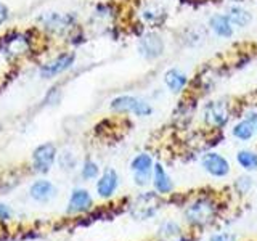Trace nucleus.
<instances>
[{
    "label": "nucleus",
    "mask_w": 257,
    "mask_h": 241,
    "mask_svg": "<svg viewBox=\"0 0 257 241\" xmlns=\"http://www.w3.org/2000/svg\"><path fill=\"white\" fill-rule=\"evenodd\" d=\"M153 187H155V191L161 196L171 195L174 191V182L171 179V175L167 174L166 167L161 163H155V167H153Z\"/></svg>",
    "instance_id": "nucleus-13"
},
{
    "label": "nucleus",
    "mask_w": 257,
    "mask_h": 241,
    "mask_svg": "<svg viewBox=\"0 0 257 241\" xmlns=\"http://www.w3.org/2000/svg\"><path fill=\"white\" fill-rule=\"evenodd\" d=\"M156 191H145L142 195L135 198V201L131 204V214L137 220H148L155 217L159 211L163 201L159 198Z\"/></svg>",
    "instance_id": "nucleus-4"
},
{
    "label": "nucleus",
    "mask_w": 257,
    "mask_h": 241,
    "mask_svg": "<svg viewBox=\"0 0 257 241\" xmlns=\"http://www.w3.org/2000/svg\"><path fill=\"white\" fill-rule=\"evenodd\" d=\"M58 164L63 171H72L77 164V159L74 158V155H72L71 151H63L58 156Z\"/></svg>",
    "instance_id": "nucleus-23"
},
{
    "label": "nucleus",
    "mask_w": 257,
    "mask_h": 241,
    "mask_svg": "<svg viewBox=\"0 0 257 241\" xmlns=\"http://www.w3.org/2000/svg\"><path fill=\"white\" fill-rule=\"evenodd\" d=\"M29 196L37 203H48L56 196V187L50 180H36L29 188Z\"/></svg>",
    "instance_id": "nucleus-15"
},
{
    "label": "nucleus",
    "mask_w": 257,
    "mask_h": 241,
    "mask_svg": "<svg viewBox=\"0 0 257 241\" xmlns=\"http://www.w3.org/2000/svg\"><path fill=\"white\" fill-rule=\"evenodd\" d=\"M255 134H257V124H255Z\"/></svg>",
    "instance_id": "nucleus-28"
},
{
    "label": "nucleus",
    "mask_w": 257,
    "mask_h": 241,
    "mask_svg": "<svg viewBox=\"0 0 257 241\" xmlns=\"http://www.w3.org/2000/svg\"><path fill=\"white\" fill-rule=\"evenodd\" d=\"M236 163L246 172L257 171V153L252 150H239L236 153Z\"/></svg>",
    "instance_id": "nucleus-18"
},
{
    "label": "nucleus",
    "mask_w": 257,
    "mask_h": 241,
    "mask_svg": "<svg viewBox=\"0 0 257 241\" xmlns=\"http://www.w3.org/2000/svg\"><path fill=\"white\" fill-rule=\"evenodd\" d=\"M231 135L239 142H249L255 135V124H252L251 120L243 117L239 123H236L235 126H233Z\"/></svg>",
    "instance_id": "nucleus-17"
},
{
    "label": "nucleus",
    "mask_w": 257,
    "mask_h": 241,
    "mask_svg": "<svg viewBox=\"0 0 257 241\" xmlns=\"http://www.w3.org/2000/svg\"><path fill=\"white\" fill-rule=\"evenodd\" d=\"M207 26L219 39H231L235 36V26L230 23L228 16L225 13H214L209 16Z\"/></svg>",
    "instance_id": "nucleus-12"
},
{
    "label": "nucleus",
    "mask_w": 257,
    "mask_h": 241,
    "mask_svg": "<svg viewBox=\"0 0 257 241\" xmlns=\"http://www.w3.org/2000/svg\"><path fill=\"white\" fill-rule=\"evenodd\" d=\"M98 174H100L98 164L92 159H85L82 164V169H80V177H82L84 180H93L98 177Z\"/></svg>",
    "instance_id": "nucleus-21"
},
{
    "label": "nucleus",
    "mask_w": 257,
    "mask_h": 241,
    "mask_svg": "<svg viewBox=\"0 0 257 241\" xmlns=\"http://www.w3.org/2000/svg\"><path fill=\"white\" fill-rule=\"evenodd\" d=\"M93 207V198L85 188H74L69 196L66 214H85L92 211Z\"/></svg>",
    "instance_id": "nucleus-9"
},
{
    "label": "nucleus",
    "mask_w": 257,
    "mask_h": 241,
    "mask_svg": "<svg viewBox=\"0 0 257 241\" xmlns=\"http://www.w3.org/2000/svg\"><path fill=\"white\" fill-rule=\"evenodd\" d=\"M201 167L211 177H215V179H223L231 171L230 161L217 151L204 153L203 158H201Z\"/></svg>",
    "instance_id": "nucleus-6"
},
{
    "label": "nucleus",
    "mask_w": 257,
    "mask_h": 241,
    "mask_svg": "<svg viewBox=\"0 0 257 241\" xmlns=\"http://www.w3.org/2000/svg\"><path fill=\"white\" fill-rule=\"evenodd\" d=\"M155 161L148 153H140L131 161V171L134 172V182L137 187H147L153 179Z\"/></svg>",
    "instance_id": "nucleus-5"
},
{
    "label": "nucleus",
    "mask_w": 257,
    "mask_h": 241,
    "mask_svg": "<svg viewBox=\"0 0 257 241\" xmlns=\"http://www.w3.org/2000/svg\"><path fill=\"white\" fill-rule=\"evenodd\" d=\"M244 119L251 120L252 124H257V111H247L244 114Z\"/></svg>",
    "instance_id": "nucleus-27"
},
{
    "label": "nucleus",
    "mask_w": 257,
    "mask_h": 241,
    "mask_svg": "<svg viewBox=\"0 0 257 241\" xmlns=\"http://www.w3.org/2000/svg\"><path fill=\"white\" fill-rule=\"evenodd\" d=\"M233 187H235L238 195H247V193L251 191V188H252V179H251V177H247V175H241L235 180Z\"/></svg>",
    "instance_id": "nucleus-22"
},
{
    "label": "nucleus",
    "mask_w": 257,
    "mask_h": 241,
    "mask_svg": "<svg viewBox=\"0 0 257 241\" xmlns=\"http://www.w3.org/2000/svg\"><path fill=\"white\" fill-rule=\"evenodd\" d=\"M56 147L53 143L47 142L39 145L32 153V167L37 174H48L52 171L56 159Z\"/></svg>",
    "instance_id": "nucleus-7"
},
{
    "label": "nucleus",
    "mask_w": 257,
    "mask_h": 241,
    "mask_svg": "<svg viewBox=\"0 0 257 241\" xmlns=\"http://www.w3.org/2000/svg\"><path fill=\"white\" fill-rule=\"evenodd\" d=\"M236 236L230 231H222V233H214V235L209 238V241H235Z\"/></svg>",
    "instance_id": "nucleus-24"
},
{
    "label": "nucleus",
    "mask_w": 257,
    "mask_h": 241,
    "mask_svg": "<svg viewBox=\"0 0 257 241\" xmlns=\"http://www.w3.org/2000/svg\"><path fill=\"white\" fill-rule=\"evenodd\" d=\"M164 84L169 88V92L182 93L183 90H187V87L190 84V77L187 76V72H183L182 69L171 68L164 72Z\"/></svg>",
    "instance_id": "nucleus-14"
},
{
    "label": "nucleus",
    "mask_w": 257,
    "mask_h": 241,
    "mask_svg": "<svg viewBox=\"0 0 257 241\" xmlns=\"http://www.w3.org/2000/svg\"><path fill=\"white\" fill-rule=\"evenodd\" d=\"M185 220L190 227L195 228H204L215 220L217 215V204L212 198L209 196H199L193 203H190L183 211Z\"/></svg>",
    "instance_id": "nucleus-1"
},
{
    "label": "nucleus",
    "mask_w": 257,
    "mask_h": 241,
    "mask_svg": "<svg viewBox=\"0 0 257 241\" xmlns=\"http://www.w3.org/2000/svg\"><path fill=\"white\" fill-rule=\"evenodd\" d=\"M109 108L114 112H122V114H135L139 117H147L153 114V106L139 96L134 95H120L112 98L109 103Z\"/></svg>",
    "instance_id": "nucleus-3"
},
{
    "label": "nucleus",
    "mask_w": 257,
    "mask_h": 241,
    "mask_svg": "<svg viewBox=\"0 0 257 241\" xmlns=\"http://www.w3.org/2000/svg\"><path fill=\"white\" fill-rule=\"evenodd\" d=\"M158 235H159V238H163V239H169V238L180 239L182 238V228H180V225L177 223V222H174V220H166L159 227Z\"/></svg>",
    "instance_id": "nucleus-20"
},
{
    "label": "nucleus",
    "mask_w": 257,
    "mask_h": 241,
    "mask_svg": "<svg viewBox=\"0 0 257 241\" xmlns=\"http://www.w3.org/2000/svg\"><path fill=\"white\" fill-rule=\"evenodd\" d=\"M74 60H76V55L74 53H61L60 56H56L55 60L48 61L47 64H44L42 68H40V76L45 77V79H52L55 76L61 74L66 69H69L72 64H74Z\"/></svg>",
    "instance_id": "nucleus-10"
},
{
    "label": "nucleus",
    "mask_w": 257,
    "mask_h": 241,
    "mask_svg": "<svg viewBox=\"0 0 257 241\" xmlns=\"http://www.w3.org/2000/svg\"><path fill=\"white\" fill-rule=\"evenodd\" d=\"M166 44L156 32H148L139 40V53L145 60H158L164 55Z\"/></svg>",
    "instance_id": "nucleus-8"
},
{
    "label": "nucleus",
    "mask_w": 257,
    "mask_h": 241,
    "mask_svg": "<svg viewBox=\"0 0 257 241\" xmlns=\"http://www.w3.org/2000/svg\"><path fill=\"white\" fill-rule=\"evenodd\" d=\"M45 20V24L48 29H52L53 32H56V34H60L61 31L68 29L71 21H74V16H68V15H56V13H52L48 18H44Z\"/></svg>",
    "instance_id": "nucleus-19"
},
{
    "label": "nucleus",
    "mask_w": 257,
    "mask_h": 241,
    "mask_svg": "<svg viewBox=\"0 0 257 241\" xmlns=\"http://www.w3.org/2000/svg\"><path fill=\"white\" fill-rule=\"evenodd\" d=\"M13 217V211H12V207L5 204V203H0V220L2 222H7V220H10Z\"/></svg>",
    "instance_id": "nucleus-25"
},
{
    "label": "nucleus",
    "mask_w": 257,
    "mask_h": 241,
    "mask_svg": "<svg viewBox=\"0 0 257 241\" xmlns=\"http://www.w3.org/2000/svg\"><path fill=\"white\" fill-rule=\"evenodd\" d=\"M8 16H10V12H8V7L5 4L0 2V26L8 20Z\"/></svg>",
    "instance_id": "nucleus-26"
},
{
    "label": "nucleus",
    "mask_w": 257,
    "mask_h": 241,
    "mask_svg": "<svg viewBox=\"0 0 257 241\" xmlns=\"http://www.w3.org/2000/svg\"><path fill=\"white\" fill-rule=\"evenodd\" d=\"M117 188H119V175L114 169L108 167L106 171L100 175V179L96 180V193H98L100 198L109 199L114 196Z\"/></svg>",
    "instance_id": "nucleus-11"
},
{
    "label": "nucleus",
    "mask_w": 257,
    "mask_h": 241,
    "mask_svg": "<svg viewBox=\"0 0 257 241\" xmlns=\"http://www.w3.org/2000/svg\"><path fill=\"white\" fill-rule=\"evenodd\" d=\"M231 116V103L227 98H214L204 103L203 120L207 127L220 131L228 124Z\"/></svg>",
    "instance_id": "nucleus-2"
},
{
    "label": "nucleus",
    "mask_w": 257,
    "mask_h": 241,
    "mask_svg": "<svg viewBox=\"0 0 257 241\" xmlns=\"http://www.w3.org/2000/svg\"><path fill=\"white\" fill-rule=\"evenodd\" d=\"M225 15L228 16V20L230 23L233 24L235 28H247L249 24L252 23V13L246 10L244 7H241V5H230L227 8V12H225Z\"/></svg>",
    "instance_id": "nucleus-16"
}]
</instances>
